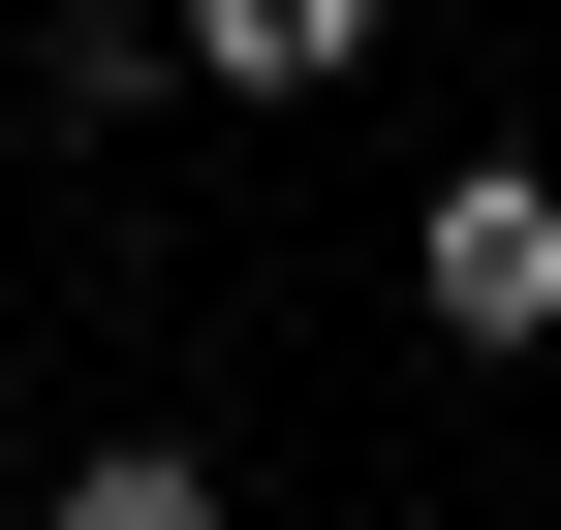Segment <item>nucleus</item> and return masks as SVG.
I'll use <instances>...</instances> for the list:
<instances>
[{"label":"nucleus","instance_id":"4","mask_svg":"<svg viewBox=\"0 0 561 530\" xmlns=\"http://www.w3.org/2000/svg\"><path fill=\"white\" fill-rule=\"evenodd\" d=\"M62 530H219V469H187V437H94V469H62Z\"/></svg>","mask_w":561,"mask_h":530},{"label":"nucleus","instance_id":"3","mask_svg":"<svg viewBox=\"0 0 561 530\" xmlns=\"http://www.w3.org/2000/svg\"><path fill=\"white\" fill-rule=\"evenodd\" d=\"M32 94H62V125H157V94H187V32H125V0H62V32H32Z\"/></svg>","mask_w":561,"mask_h":530},{"label":"nucleus","instance_id":"1","mask_svg":"<svg viewBox=\"0 0 561 530\" xmlns=\"http://www.w3.org/2000/svg\"><path fill=\"white\" fill-rule=\"evenodd\" d=\"M405 281H437V344H561V187H530V157H468Z\"/></svg>","mask_w":561,"mask_h":530},{"label":"nucleus","instance_id":"2","mask_svg":"<svg viewBox=\"0 0 561 530\" xmlns=\"http://www.w3.org/2000/svg\"><path fill=\"white\" fill-rule=\"evenodd\" d=\"M375 0H187V94H343Z\"/></svg>","mask_w":561,"mask_h":530}]
</instances>
